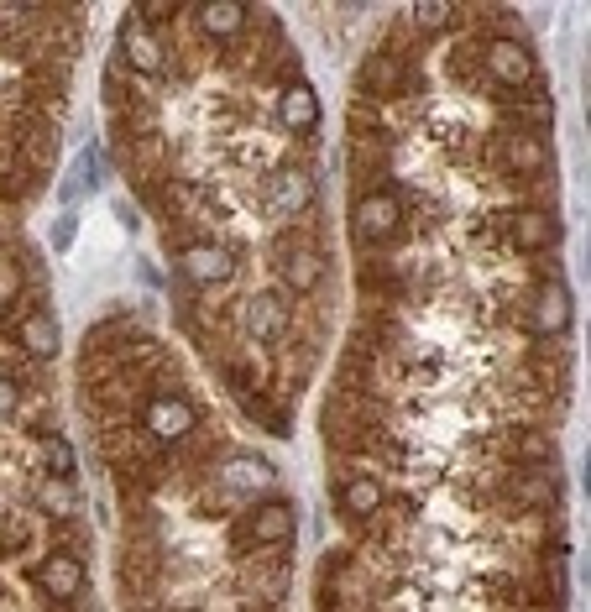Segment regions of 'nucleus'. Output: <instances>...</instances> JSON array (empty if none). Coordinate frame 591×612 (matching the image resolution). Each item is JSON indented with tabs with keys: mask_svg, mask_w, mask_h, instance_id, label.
I'll return each instance as SVG.
<instances>
[{
	"mask_svg": "<svg viewBox=\"0 0 591 612\" xmlns=\"http://www.w3.org/2000/svg\"><path fill=\"white\" fill-rule=\"evenodd\" d=\"M293 534H299V508L283 492H262L231 518V555L241 560L252 550H288Z\"/></svg>",
	"mask_w": 591,
	"mask_h": 612,
	"instance_id": "nucleus-1",
	"label": "nucleus"
},
{
	"mask_svg": "<svg viewBox=\"0 0 591 612\" xmlns=\"http://www.w3.org/2000/svg\"><path fill=\"white\" fill-rule=\"evenodd\" d=\"M403 236H408V199L393 184L361 189L351 199V241H356V252H367V246H403Z\"/></svg>",
	"mask_w": 591,
	"mask_h": 612,
	"instance_id": "nucleus-2",
	"label": "nucleus"
},
{
	"mask_svg": "<svg viewBox=\"0 0 591 612\" xmlns=\"http://www.w3.org/2000/svg\"><path fill=\"white\" fill-rule=\"evenodd\" d=\"M136 429H142L157 450H173V445H184V440L199 435L204 414L189 398V388H168V393H147L142 403H136Z\"/></svg>",
	"mask_w": 591,
	"mask_h": 612,
	"instance_id": "nucleus-3",
	"label": "nucleus"
},
{
	"mask_svg": "<svg viewBox=\"0 0 591 612\" xmlns=\"http://www.w3.org/2000/svg\"><path fill=\"white\" fill-rule=\"evenodd\" d=\"M476 74L487 89H539V58L524 37L482 32L476 37Z\"/></svg>",
	"mask_w": 591,
	"mask_h": 612,
	"instance_id": "nucleus-4",
	"label": "nucleus"
},
{
	"mask_svg": "<svg viewBox=\"0 0 591 612\" xmlns=\"http://www.w3.org/2000/svg\"><path fill=\"white\" fill-rule=\"evenodd\" d=\"M314 199H320V184H314V168L299 163V157H278L262 184H257V204L267 220H299L304 210H314Z\"/></svg>",
	"mask_w": 591,
	"mask_h": 612,
	"instance_id": "nucleus-5",
	"label": "nucleus"
},
{
	"mask_svg": "<svg viewBox=\"0 0 591 612\" xmlns=\"http://www.w3.org/2000/svg\"><path fill=\"white\" fill-rule=\"evenodd\" d=\"M267 262H272V272H278V293H293V299H314V293H325V278H330L325 246L299 241L293 231H283L278 241H272Z\"/></svg>",
	"mask_w": 591,
	"mask_h": 612,
	"instance_id": "nucleus-6",
	"label": "nucleus"
},
{
	"mask_svg": "<svg viewBox=\"0 0 591 612\" xmlns=\"http://www.w3.org/2000/svg\"><path fill=\"white\" fill-rule=\"evenodd\" d=\"M424 95V68L403 63L382 48H367L356 63V100H372V105H393V100H414Z\"/></svg>",
	"mask_w": 591,
	"mask_h": 612,
	"instance_id": "nucleus-7",
	"label": "nucleus"
},
{
	"mask_svg": "<svg viewBox=\"0 0 591 612\" xmlns=\"http://www.w3.org/2000/svg\"><path fill=\"white\" fill-rule=\"evenodd\" d=\"M199 482L215 492H231L236 503H252L262 492H278V466L257 456V450H225V456H215L199 471Z\"/></svg>",
	"mask_w": 591,
	"mask_h": 612,
	"instance_id": "nucleus-8",
	"label": "nucleus"
},
{
	"mask_svg": "<svg viewBox=\"0 0 591 612\" xmlns=\"http://www.w3.org/2000/svg\"><path fill=\"white\" fill-rule=\"evenodd\" d=\"M173 272H178V283H184V293H215L225 283H236L241 257L220 236H199V241L173 252Z\"/></svg>",
	"mask_w": 591,
	"mask_h": 612,
	"instance_id": "nucleus-9",
	"label": "nucleus"
},
{
	"mask_svg": "<svg viewBox=\"0 0 591 612\" xmlns=\"http://www.w3.org/2000/svg\"><path fill=\"white\" fill-rule=\"evenodd\" d=\"M492 231L508 241L513 257H544V252H560V220L550 204H513V210H497Z\"/></svg>",
	"mask_w": 591,
	"mask_h": 612,
	"instance_id": "nucleus-10",
	"label": "nucleus"
},
{
	"mask_svg": "<svg viewBox=\"0 0 591 612\" xmlns=\"http://www.w3.org/2000/svg\"><path fill=\"white\" fill-rule=\"evenodd\" d=\"M116 58L131 79H152V84H168V68H173V37L168 32H152L136 21V11L121 16V32H116Z\"/></svg>",
	"mask_w": 591,
	"mask_h": 612,
	"instance_id": "nucleus-11",
	"label": "nucleus"
},
{
	"mask_svg": "<svg viewBox=\"0 0 591 612\" xmlns=\"http://www.w3.org/2000/svg\"><path fill=\"white\" fill-rule=\"evenodd\" d=\"M231 325L241 340H262V346H278V340L293 330V299L278 288H246L236 293V314Z\"/></svg>",
	"mask_w": 591,
	"mask_h": 612,
	"instance_id": "nucleus-12",
	"label": "nucleus"
},
{
	"mask_svg": "<svg viewBox=\"0 0 591 612\" xmlns=\"http://www.w3.org/2000/svg\"><path fill=\"white\" fill-rule=\"evenodd\" d=\"M487 163L508 178V184H539L550 173V142L534 131H503L487 136Z\"/></svg>",
	"mask_w": 591,
	"mask_h": 612,
	"instance_id": "nucleus-13",
	"label": "nucleus"
},
{
	"mask_svg": "<svg viewBox=\"0 0 591 612\" xmlns=\"http://www.w3.org/2000/svg\"><path fill=\"white\" fill-rule=\"evenodd\" d=\"M32 586L48 607H79L89 592V565L74 544H53V550L32 565Z\"/></svg>",
	"mask_w": 591,
	"mask_h": 612,
	"instance_id": "nucleus-14",
	"label": "nucleus"
},
{
	"mask_svg": "<svg viewBox=\"0 0 591 612\" xmlns=\"http://www.w3.org/2000/svg\"><path fill=\"white\" fill-rule=\"evenodd\" d=\"M513 314H518V330L524 335H571L576 299H571V288H565V278L560 283H529Z\"/></svg>",
	"mask_w": 591,
	"mask_h": 612,
	"instance_id": "nucleus-15",
	"label": "nucleus"
},
{
	"mask_svg": "<svg viewBox=\"0 0 591 612\" xmlns=\"http://www.w3.org/2000/svg\"><path fill=\"white\" fill-rule=\"evenodd\" d=\"M121 157V173L136 184V194H152L157 184L173 178V147H168V131H152V136H131V142H116Z\"/></svg>",
	"mask_w": 591,
	"mask_h": 612,
	"instance_id": "nucleus-16",
	"label": "nucleus"
},
{
	"mask_svg": "<svg viewBox=\"0 0 591 612\" xmlns=\"http://www.w3.org/2000/svg\"><path fill=\"white\" fill-rule=\"evenodd\" d=\"M252 16L257 6H236V0H210V6H189V21H194V48H220L231 53L236 42L252 32Z\"/></svg>",
	"mask_w": 591,
	"mask_h": 612,
	"instance_id": "nucleus-17",
	"label": "nucleus"
},
{
	"mask_svg": "<svg viewBox=\"0 0 591 612\" xmlns=\"http://www.w3.org/2000/svg\"><path fill=\"white\" fill-rule=\"evenodd\" d=\"M382 503H388V482H382V476H367V471H340L335 476V508L351 529L367 524Z\"/></svg>",
	"mask_w": 591,
	"mask_h": 612,
	"instance_id": "nucleus-18",
	"label": "nucleus"
},
{
	"mask_svg": "<svg viewBox=\"0 0 591 612\" xmlns=\"http://www.w3.org/2000/svg\"><path fill=\"white\" fill-rule=\"evenodd\" d=\"M272 121L293 136H314L320 131V95H314L309 79H293L278 89V100H272Z\"/></svg>",
	"mask_w": 591,
	"mask_h": 612,
	"instance_id": "nucleus-19",
	"label": "nucleus"
},
{
	"mask_svg": "<svg viewBox=\"0 0 591 612\" xmlns=\"http://www.w3.org/2000/svg\"><path fill=\"white\" fill-rule=\"evenodd\" d=\"M11 346L27 356V361H53L58 346H63V335H58V320L48 309H21L16 314V325H11Z\"/></svg>",
	"mask_w": 591,
	"mask_h": 612,
	"instance_id": "nucleus-20",
	"label": "nucleus"
},
{
	"mask_svg": "<svg viewBox=\"0 0 591 612\" xmlns=\"http://www.w3.org/2000/svg\"><path fill=\"white\" fill-rule=\"evenodd\" d=\"M32 508L42 518H53L58 529H74L79 513H84V497H79L74 482H63V476H42V482L32 487Z\"/></svg>",
	"mask_w": 591,
	"mask_h": 612,
	"instance_id": "nucleus-21",
	"label": "nucleus"
},
{
	"mask_svg": "<svg viewBox=\"0 0 591 612\" xmlns=\"http://www.w3.org/2000/svg\"><path fill=\"white\" fill-rule=\"evenodd\" d=\"M37 456H42V476H63V482H74V445H68L58 429L37 435Z\"/></svg>",
	"mask_w": 591,
	"mask_h": 612,
	"instance_id": "nucleus-22",
	"label": "nucleus"
},
{
	"mask_svg": "<svg viewBox=\"0 0 591 612\" xmlns=\"http://www.w3.org/2000/svg\"><path fill=\"white\" fill-rule=\"evenodd\" d=\"M403 21H408V27H414V32L429 42V37H445L450 27H456V6H408V11H403Z\"/></svg>",
	"mask_w": 591,
	"mask_h": 612,
	"instance_id": "nucleus-23",
	"label": "nucleus"
},
{
	"mask_svg": "<svg viewBox=\"0 0 591 612\" xmlns=\"http://www.w3.org/2000/svg\"><path fill=\"white\" fill-rule=\"evenodd\" d=\"M21 403H27V377L11 372V367H0V419H16Z\"/></svg>",
	"mask_w": 591,
	"mask_h": 612,
	"instance_id": "nucleus-24",
	"label": "nucleus"
},
{
	"mask_svg": "<svg viewBox=\"0 0 591 612\" xmlns=\"http://www.w3.org/2000/svg\"><path fill=\"white\" fill-rule=\"evenodd\" d=\"M241 508H246V503H236L231 492H215V487H204V492H199V503H194V513H199V518H236Z\"/></svg>",
	"mask_w": 591,
	"mask_h": 612,
	"instance_id": "nucleus-25",
	"label": "nucleus"
},
{
	"mask_svg": "<svg viewBox=\"0 0 591 612\" xmlns=\"http://www.w3.org/2000/svg\"><path fill=\"white\" fill-rule=\"evenodd\" d=\"M74 241V215H58V225H53V246H68Z\"/></svg>",
	"mask_w": 591,
	"mask_h": 612,
	"instance_id": "nucleus-26",
	"label": "nucleus"
},
{
	"mask_svg": "<svg viewBox=\"0 0 591 612\" xmlns=\"http://www.w3.org/2000/svg\"><path fill=\"white\" fill-rule=\"evenodd\" d=\"M53 612H84V607H53Z\"/></svg>",
	"mask_w": 591,
	"mask_h": 612,
	"instance_id": "nucleus-27",
	"label": "nucleus"
}]
</instances>
